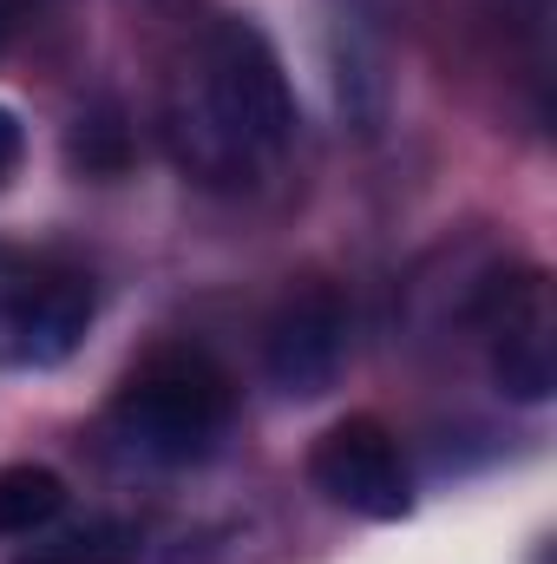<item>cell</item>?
Segmentation results:
<instances>
[{
	"mask_svg": "<svg viewBox=\"0 0 557 564\" xmlns=\"http://www.w3.org/2000/svg\"><path fill=\"white\" fill-rule=\"evenodd\" d=\"M20 158H26V132H20V119L0 106V191L13 184V171H20Z\"/></svg>",
	"mask_w": 557,
	"mask_h": 564,
	"instance_id": "obj_12",
	"label": "cell"
},
{
	"mask_svg": "<svg viewBox=\"0 0 557 564\" xmlns=\"http://www.w3.org/2000/svg\"><path fill=\"white\" fill-rule=\"evenodd\" d=\"M66 512V479L53 466H0V539H40Z\"/></svg>",
	"mask_w": 557,
	"mask_h": 564,
	"instance_id": "obj_8",
	"label": "cell"
},
{
	"mask_svg": "<svg viewBox=\"0 0 557 564\" xmlns=\"http://www.w3.org/2000/svg\"><path fill=\"white\" fill-rule=\"evenodd\" d=\"M354 355V308L335 282L288 289L263 328V375L288 401H321Z\"/></svg>",
	"mask_w": 557,
	"mask_h": 564,
	"instance_id": "obj_6",
	"label": "cell"
},
{
	"mask_svg": "<svg viewBox=\"0 0 557 564\" xmlns=\"http://www.w3.org/2000/svg\"><path fill=\"white\" fill-rule=\"evenodd\" d=\"M472 335L485 341L492 388L518 408H545L557 388V302L545 270H505Z\"/></svg>",
	"mask_w": 557,
	"mask_h": 564,
	"instance_id": "obj_4",
	"label": "cell"
},
{
	"mask_svg": "<svg viewBox=\"0 0 557 564\" xmlns=\"http://www.w3.org/2000/svg\"><path fill=\"white\" fill-rule=\"evenodd\" d=\"M139 558V532L119 525V519H92V525H73L59 539H40L20 564H132Z\"/></svg>",
	"mask_w": 557,
	"mask_h": 564,
	"instance_id": "obj_10",
	"label": "cell"
},
{
	"mask_svg": "<svg viewBox=\"0 0 557 564\" xmlns=\"http://www.w3.org/2000/svg\"><path fill=\"white\" fill-rule=\"evenodd\" d=\"M295 86L270 33L243 13H217L164 86V144L177 171L210 191H250L295 151Z\"/></svg>",
	"mask_w": 557,
	"mask_h": 564,
	"instance_id": "obj_1",
	"label": "cell"
},
{
	"mask_svg": "<svg viewBox=\"0 0 557 564\" xmlns=\"http://www.w3.org/2000/svg\"><path fill=\"white\" fill-rule=\"evenodd\" d=\"M308 486L374 525H394L414 512V466L394 440V426L374 414H348L308 446Z\"/></svg>",
	"mask_w": 557,
	"mask_h": 564,
	"instance_id": "obj_5",
	"label": "cell"
},
{
	"mask_svg": "<svg viewBox=\"0 0 557 564\" xmlns=\"http://www.w3.org/2000/svg\"><path fill=\"white\" fill-rule=\"evenodd\" d=\"M505 276V257L485 243H439L407 276V315L419 328H472Z\"/></svg>",
	"mask_w": 557,
	"mask_h": 564,
	"instance_id": "obj_7",
	"label": "cell"
},
{
	"mask_svg": "<svg viewBox=\"0 0 557 564\" xmlns=\"http://www.w3.org/2000/svg\"><path fill=\"white\" fill-rule=\"evenodd\" d=\"M394 13H401V0H335L341 46H387Z\"/></svg>",
	"mask_w": 557,
	"mask_h": 564,
	"instance_id": "obj_11",
	"label": "cell"
},
{
	"mask_svg": "<svg viewBox=\"0 0 557 564\" xmlns=\"http://www.w3.org/2000/svg\"><path fill=\"white\" fill-rule=\"evenodd\" d=\"M92 315H99V289L79 263L7 257L0 250V361L7 368H59V361H73Z\"/></svg>",
	"mask_w": 557,
	"mask_h": 564,
	"instance_id": "obj_3",
	"label": "cell"
},
{
	"mask_svg": "<svg viewBox=\"0 0 557 564\" xmlns=\"http://www.w3.org/2000/svg\"><path fill=\"white\" fill-rule=\"evenodd\" d=\"M237 426V381L204 348H157L119 381L106 433L139 466H204Z\"/></svg>",
	"mask_w": 557,
	"mask_h": 564,
	"instance_id": "obj_2",
	"label": "cell"
},
{
	"mask_svg": "<svg viewBox=\"0 0 557 564\" xmlns=\"http://www.w3.org/2000/svg\"><path fill=\"white\" fill-rule=\"evenodd\" d=\"M33 13H40V0H0V59H7V46L26 33Z\"/></svg>",
	"mask_w": 557,
	"mask_h": 564,
	"instance_id": "obj_13",
	"label": "cell"
},
{
	"mask_svg": "<svg viewBox=\"0 0 557 564\" xmlns=\"http://www.w3.org/2000/svg\"><path fill=\"white\" fill-rule=\"evenodd\" d=\"M66 158H73V171H86V177H119V171L132 164L125 106H119V99H92V106L73 119V132H66Z\"/></svg>",
	"mask_w": 557,
	"mask_h": 564,
	"instance_id": "obj_9",
	"label": "cell"
}]
</instances>
